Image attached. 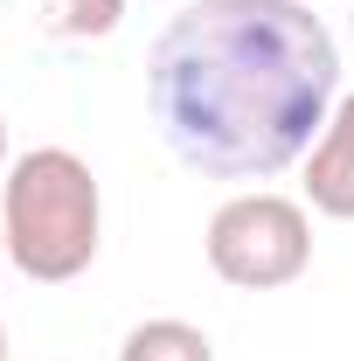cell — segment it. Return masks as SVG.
Listing matches in <instances>:
<instances>
[{"instance_id": "obj_8", "label": "cell", "mask_w": 354, "mask_h": 361, "mask_svg": "<svg viewBox=\"0 0 354 361\" xmlns=\"http://www.w3.org/2000/svg\"><path fill=\"white\" fill-rule=\"evenodd\" d=\"M0 361H7V326H0Z\"/></svg>"}, {"instance_id": "obj_6", "label": "cell", "mask_w": 354, "mask_h": 361, "mask_svg": "<svg viewBox=\"0 0 354 361\" xmlns=\"http://www.w3.org/2000/svg\"><path fill=\"white\" fill-rule=\"evenodd\" d=\"M126 7L133 0H35V21L56 42H104L126 21Z\"/></svg>"}, {"instance_id": "obj_2", "label": "cell", "mask_w": 354, "mask_h": 361, "mask_svg": "<svg viewBox=\"0 0 354 361\" xmlns=\"http://www.w3.org/2000/svg\"><path fill=\"white\" fill-rule=\"evenodd\" d=\"M0 236L7 264L28 285H70L97 264L104 243V188L84 153L70 146H28L0 180Z\"/></svg>"}, {"instance_id": "obj_1", "label": "cell", "mask_w": 354, "mask_h": 361, "mask_svg": "<svg viewBox=\"0 0 354 361\" xmlns=\"http://www.w3.org/2000/svg\"><path fill=\"white\" fill-rule=\"evenodd\" d=\"M341 104V42L312 0H188L146 56V111L181 167L271 180Z\"/></svg>"}, {"instance_id": "obj_4", "label": "cell", "mask_w": 354, "mask_h": 361, "mask_svg": "<svg viewBox=\"0 0 354 361\" xmlns=\"http://www.w3.org/2000/svg\"><path fill=\"white\" fill-rule=\"evenodd\" d=\"M299 202H306L312 216H326V223H354V90H341V104L326 111V126L319 139L306 146V160H299Z\"/></svg>"}, {"instance_id": "obj_5", "label": "cell", "mask_w": 354, "mask_h": 361, "mask_svg": "<svg viewBox=\"0 0 354 361\" xmlns=\"http://www.w3.org/2000/svg\"><path fill=\"white\" fill-rule=\"evenodd\" d=\"M118 361H216V341L195 326V319H139L133 334L118 341Z\"/></svg>"}, {"instance_id": "obj_3", "label": "cell", "mask_w": 354, "mask_h": 361, "mask_svg": "<svg viewBox=\"0 0 354 361\" xmlns=\"http://www.w3.org/2000/svg\"><path fill=\"white\" fill-rule=\"evenodd\" d=\"M209 271L236 292H285L312 271V209L278 188L229 195L202 229Z\"/></svg>"}, {"instance_id": "obj_7", "label": "cell", "mask_w": 354, "mask_h": 361, "mask_svg": "<svg viewBox=\"0 0 354 361\" xmlns=\"http://www.w3.org/2000/svg\"><path fill=\"white\" fill-rule=\"evenodd\" d=\"M7 167H14V153H7V118H0V180H7Z\"/></svg>"}, {"instance_id": "obj_9", "label": "cell", "mask_w": 354, "mask_h": 361, "mask_svg": "<svg viewBox=\"0 0 354 361\" xmlns=\"http://www.w3.org/2000/svg\"><path fill=\"white\" fill-rule=\"evenodd\" d=\"M0 264H7V236H0Z\"/></svg>"}]
</instances>
